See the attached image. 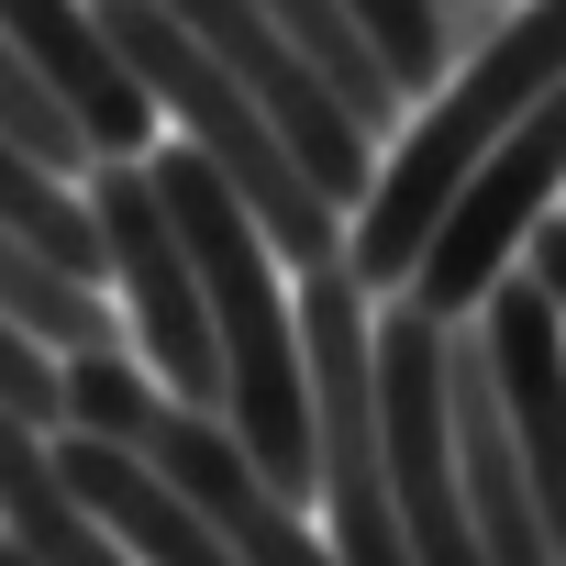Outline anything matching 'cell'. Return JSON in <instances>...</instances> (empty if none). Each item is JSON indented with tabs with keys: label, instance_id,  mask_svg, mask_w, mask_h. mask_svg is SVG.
Here are the masks:
<instances>
[{
	"label": "cell",
	"instance_id": "9c48e42d",
	"mask_svg": "<svg viewBox=\"0 0 566 566\" xmlns=\"http://www.w3.org/2000/svg\"><path fill=\"white\" fill-rule=\"evenodd\" d=\"M0 34H12L45 78H56V101L90 123V145L101 156H156V90L123 67V45H112V23L90 12V0H0Z\"/></svg>",
	"mask_w": 566,
	"mask_h": 566
},
{
	"label": "cell",
	"instance_id": "5b68a950",
	"mask_svg": "<svg viewBox=\"0 0 566 566\" xmlns=\"http://www.w3.org/2000/svg\"><path fill=\"white\" fill-rule=\"evenodd\" d=\"M78 189H90V211H101V255H112V277H123L134 356H145L178 400L222 411V334H211V290H200V255H189V233H178V211H167L156 167H145V156H101Z\"/></svg>",
	"mask_w": 566,
	"mask_h": 566
},
{
	"label": "cell",
	"instance_id": "5bb4252c",
	"mask_svg": "<svg viewBox=\"0 0 566 566\" xmlns=\"http://www.w3.org/2000/svg\"><path fill=\"white\" fill-rule=\"evenodd\" d=\"M0 312H12L23 334H45L56 356H90V345H123V323H112V301H101V277H67L34 233H12L0 222Z\"/></svg>",
	"mask_w": 566,
	"mask_h": 566
},
{
	"label": "cell",
	"instance_id": "e0dca14e",
	"mask_svg": "<svg viewBox=\"0 0 566 566\" xmlns=\"http://www.w3.org/2000/svg\"><path fill=\"white\" fill-rule=\"evenodd\" d=\"M0 400L34 411L45 433H67V356H56L45 334H23L12 312H0Z\"/></svg>",
	"mask_w": 566,
	"mask_h": 566
},
{
	"label": "cell",
	"instance_id": "30bf717a",
	"mask_svg": "<svg viewBox=\"0 0 566 566\" xmlns=\"http://www.w3.org/2000/svg\"><path fill=\"white\" fill-rule=\"evenodd\" d=\"M455 455H467V511H478L489 566H566L555 555V522H544V489L522 467V433L500 411V378H489L478 323H455Z\"/></svg>",
	"mask_w": 566,
	"mask_h": 566
},
{
	"label": "cell",
	"instance_id": "4fadbf2b",
	"mask_svg": "<svg viewBox=\"0 0 566 566\" xmlns=\"http://www.w3.org/2000/svg\"><path fill=\"white\" fill-rule=\"evenodd\" d=\"M0 222L12 233H34L67 277H112V255H101V211H90V189L67 178V167H45L12 123H0Z\"/></svg>",
	"mask_w": 566,
	"mask_h": 566
},
{
	"label": "cell",
	"instance_id": "d6986e66",
	"mask_svg": "<svg viewBox=\"0 0 566 566\" xmlns=\"http://www.w3.org/2000/svg\"><path fill=\"white\" fill-rule=\"evenodd\" d=\"M0 566H34V555H23V544H12V533H0Z\"/></svg>",
	"mask_w": 566,
	"mask_h": 566
},
{
	"label": "cell",
	"instance_id": "8992f818",
	"mask_svg": "<svg viewBox=\"0 0 566 566\" xmlns=\"http://www.w3.org/2000/svg\"><path fill=\"white\" fill-rule=\"evenodd\" d=\"M378 422H389L411 555L422 566H489L478 511H467V455H455V323L422 301L378 312Z\"/></svg>",
	"mask_w": 566,
	"mask_h": 566
},
{
	"label": "cell",
	"instance_id": "3957f363",
	"mask_svg": "<svg viewBox=\"0 0 566 566\" xmlns=\"http://www.w3.org/2000/svg\"><path fill=\"white\" fill-rule=\"evenodd\" d=\"M90 12L112 23V45H123V67L156 90V112L244 189V211L277 233V255H290V266H334V255H345V200L301 167V145L277 134V112L167 12V0H90Z\"/></svg>",
	"mask_w": 566,
	"mask_h": 566
},
{
	"label": "cell",
	"instance_id": "7a4b0ae2",
	"mask_svg": "<svg viewBox=\"0 0 566 566\" xmlns=\"http://www.w3.org/2000/svg\"><path fill=\"white\" fill-rule=\"evenodd\" d=\"M67 422L78 433H112V444H134L244 566H345L334 555V533H312L301 522V500L277 489L266 467H255V444L222 422V411H200V400H178L145 356H123V345H90V356H67Z\"/></svg>",
	"mask_w": 566,
	"mask_h": 566
},
{
	"label": "cell",
	"instance_id": "52a82bcc",
	"mask_svg": "<svg viewBox=\"0 0 566 566\" xmlns=\"http://www.w3.org/2000/svg\"><path fill=\"white\" fill-rule=\"evenodd\" d=\"M555 200H566V90H544V101L467 167V189L444 200V222H433V244H422V266H411V301L444 312V323H467L500 277L522 266V244L544 233Z\"/></svg>",
	"mask_w": 566,
	"mask_h": 566
},
{
	"label": "cell",
	"instance_id": "2e32d148",
	"mask_svg": "<svg viewBox=\"0 0 566 566\" xmlns=\"http://www.w3.org/2000/svg\"><path fill=\"white\" fill-rule=\"evenodd\" d=\"M345 12L367 23V45L389 56V78H400L411 101L444 90V67H455V45H444V0H345Z\"/></svg>",
	"mask_w": 566,
	"mask_h": 566
},
{
	"label": "cell",
	"instance_id": "9a60e30c",
	"mask_svg": "<svg viewBox=\"0 0 566 566\" xmlns=\"http://www.w3.org/2000/svg\"><path fill=\"white\" fill-rule=\"evenodd\" d=\"M266 12L312 45V67H323V78L356 101V123H367V134H389V123H400V101H411V90L389 78V56L367 45V23L345 12V0H266Z\"/></svg>",
	"mask_w": 566,
	"mask_h": 566
},
{
	"label": "cell",
	"instance_id": "ac0fdd59",
	"mask_svg": "<svg viewBox=\"0 0 566 566\" xmlns=\"http://www.w3.org/2000/svg\"><path fill=\"white\" fill-rule=\"evenodd\" d=\"M522 266L544 277V290H555V312H566V211H544V233L522 244Z\"/></svg>",
	"mask_w": 566,
	"mask_h": 566
},
{
	"label": "cell",
	"instance_id": "7c38bea8",
	"mask_svg": "<svg viewBox=\"0 0 566 566\" xmlns=\"http://www.w3.org/2000/svg\"><path fill=\"white\" fill-rule=\"evenodd\" d=\"M56 455H67V478L101 500V522H112L145 566H244V555H233V544H222V533H211V522H200V511H189L145 455H134V444H112V433H78V422H67V433H56Z\"/></svg>",
	"mask_w": 566,
	"mask_h": 566
},
{
	"label": "cell",
	"instance_id": "277c9868",
	"mask_svg": "<svg viewBox=\"0 0 566 566\" xmlns=\"http://www.w3.org/2000/svg\"><path fill=\"white\" fill-rule=\"evenodd\" d=\"M301 356H312V500L345 566H422L400 533V478H389V422H378V312L367 277L301 266Z\"/></svg>",
	"mask_w": 566,
	"mask_h": 566
},
{
	"label": "cell",
	"instance_id": "8fae6325",
	"mask_svg": "<svg viewBox=\"0 0 566 566\" xmlns=\"http://www.w3.org/2000/svg\"><path fill=\"white\" fill-rule=\"evenodd\" d=\"M0 533H12L34 566H145V555L101 522V500L67 478L56 433H45L34 411H12V400H0Z\"/></svg>",
	"mask_w": 566,
	"mask_h": 566
},
{
	"label": "cell",
	"instance_id": "ba28073f",
	"mask_svg": "<svg viewBox=\"0 0 566 566\" xmlns=\"http://www.w3.org/2000/svg\"><path fill=\"white\" fill-rule=\"evenodd\" d=\"M167 12H178V23H189V34H200V45H211V56H222V67H233L266 112H277V134L301 145V167H312L345 211L378 189V134L356 123V101L312 67V45L277 23L266 0H167Z\"/></svg>",
	"mask_w": 566,
	"mask_h": 566
},
{
	"label": "cell",
	"instance_id": "6da1fadb",
	"mask_svg": "<svg viewBox=\"0 0 566 566\" xmlns=\"http://www.w3.org/2000/svg\"><path fill=\"white\" fill-rule=\"evenodd\" d=\"M566 90V0H511V23L489 45H467L433 90V112L400 134V156L378 167V189L356 200V233H345V266L367 290H411V266L444 222V200L467 189V167L544 101Z\"/></svg>",
	"mask_w": 566,
	"mask_h": 566
}]
</instances>
